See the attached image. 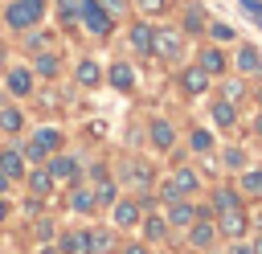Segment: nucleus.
<instances>
[{
    "instance_id": "obj_1",
    "label": "nucleus",
    "mask_w": 262,
    "mask_h": 254,
    "mask_svg": "<svg viewBox=\"0 0 262 254\" xmlns=\"http://www.w3.org/2000/svg\"><path fill=\"white\" fill-rule=\"evenodd\" d=\"M41 8H45V0H16V4L4 12V20H8L12 29H33L37 16H41Z\"/></svg>"
},
{
    "instance_id": "obj_2",
    "label": "nucleus",
    "mask_w": 262,
    "mask_h": 254,
    "mask_svg": "<svg viewBox=\"0 0 262 254\" xmlns=\"http://www.w3.org/2000/svg\"><path fill=\"white\" fill-rule=\"evenodd\" d=\"M180 49H184V41H180L176 29H151V53H160V57H180Z\"/></svg>"
},
{
    "instance_id": "obj_3",
    "label": "nucleus",
    "mask_w": 262,
    "mask_h": 254,
    "mask_svg": "<svg viewBox=\"0 0 262 254\" xmlns=\"http://www.w3.org/2000/svg\"><path fill=\"white\" fill-rule=\"evenodd\" d=\"M78 8H82V20H86L90 33H98V37L111 33V16H106V8H98V0H82Z\"/></svg>"
},
{
    "instance_id": "obj_4",
    "label": "nucleus",
    "mask_w": 262,
    "mask_h": 254,
    "mask_svg": "<svg viewBox=\"0 0 262 254\" xmlns=\"http://www.w3.org/2000/svg\"><path fill=\"white\" fill-rule=\"evenodd\" d=\"M20 160H25L20 152H4V156H0V172H4L8 180H20V176H25V164H20Z\"/></svg>"
},
{
    "instance_id": "obj_5",
    "label": "nucleus",
    "mask_w": 262,
    "mask_h": 254,
    "mask_svg": "<svg viewBox=\"0 0 262 254\" xmlns=\"http://www.w3.org/2000/svg\"><path fill=\"white\" fill-rule=\"evenodd\" d=\"M29 188H33V197H49V193H53V176H49V168H37V172L29 176Z\"/></svg>"
},
{
    "instance_id": "obj_6",
    "label": "nucleus",
    "mask_w": 262,
    "mask_h": 254,
    "mask_svg": "<svg viewBox=\"0 0 262 254\" xmlns=\"http://www.w3.org/2000/svg\"><path fill=\"white\" fill-rule=\"evenodd\" d=\"M180 82H184V90H188V94H201V90L209 86V74H205V70H184V74H180Z\"/></svg>"
},
{
    "instance_id": "obj_7",
    "label": "nucleus",
    "mask_w": 262,
    "mask_h": 254,
    "mask_svg": "<svg viewBox=\"0 0 262 254\" xmlns=\"http://www.w3.org/2000/svg\"><path fill=\"white\" fill-rule=\"evenodd\" d=\"M8 90H12V94H29V90H33V74H29V70H12V74H8Z\"/></svg>"
},
{
    "instance_id": "obj_8",
    "label": "nucleus",
    "mask_w": 262,
    "mask_h": 254,
    "mask_svg": "<svg viewBox=\"0 0 262 254\" xmlns=\"http://www.w3.org/2000/svg\"><path fill=\"white\" fill-rule=\"evenodd\" d=\"M78 172V164L70 160V156H57V160H49V176L53 180H66V176H74Z\"/></svg>"
},
{
    "instance_id": "obj_9",
    "label": "nucleus",
    "mask_w": 262,
    "mask_h": 254,
    "mask_svg": "<svg viewBox=\"0 0 262 254\" xmlns=\"http://www.w3.org/2000/svg\"><path fill=\"white\" fill-rule=\"evenodd\" d=\"M20 127H25L20 111H16V107H0V131H8V135H12V131H20Z\"/></svg>"
},
{
    "instance_id": "obj_10",
    "label": "nucleus",
    "mask_w": 262,
    "mask_h": 254,
    "mask_svg": "<svg viewBox=\"0 0 262 254\" xmlns=\"http://www.w3.org/2000/svg\"><path fill=\"white\" fill-rule=\"evenodd\" d=\"M115 221H119V225H135V221H139V205L119 201V205H115Z\"/></svg>"
},
{
    "instance_id": "obj_11",
    "label": "nucleus",
    "mask_w": 262,
    "mask_h": 254,
    "mask_svg": "<svg viewBox=\"0 0 262 254\" xmlns=\"http://www.w3.org/2000/svg\"><path fill=\"white\" fill-rule=\"evenodd\" d=\"M221 229L237 238V234L246 229V221H242V213H237V209H221Z\"/></svg>"
},
{
    "instance_id": "obj_12",
    "label": "nucleus",
    "mask_w": 262,
    "mask_h": 254,
    "mask_svg": "<svg viewBox=\"0 0 262 254\" xmlns=\"http://www.w3.org/2000/svg\"><path fill=\"white\" fill-rule=\"evenodd\" d=\"M131 45H135L139 53H151V29H147V25H135V29H131Z\"/></svg>"
},
{
    "instance_id": "obj_13",
    "label": "nucleus",
    "mask_w": 262,
    "mask_h": 254,
    "mask_svg": "<svg viewBox=\"0 0 262 254\" xmlns=\"http://www.w3.org/2000/svg\"><path fill=\"white\" fill-rule=\"evenodd\" d=\"M172 188H176V193H192V188H196V172H192V168H180V172L172 176Z\"/></svg>"
},
{
    "instance_id": "obj_14",
    "label": "nucleus",
    "mask_w": 262,
    "mask_h": 254,
    "mask_svg": "<svg viewBox=\"0 0 262 254\" xmlns=\"http://www.w3.org/2000/svg\"><path fill=\"white\" fill-rule=\"evenodd\" d=\"M66 254H90V234H70L66 238Z\"/></svg>"
},
{
    "instance_id": "obj_15",
    "label": "nucleus",
    "mask_w": 262,
    "mask_h": 254,
    "mask_svg": "<svg viewBox=\"0 0 262 254\" xmlns=\"http://www.w3.org/2000/svg\"><path fill=\"white\" fill-rule=\"evenodd\" d=\"M78 82L82 86H98V66L94 61H78Z\"/></svg>"
},
{
    "instance_id": "obj_16",
    "label": "nucleus",
    "mask_w": 262,
    "mask_h": 254,
    "mask_svg": "<svg viewBox=\"0 0 262 254\" xmlns=\"http://www.w3.org/2000/svg\"><path fill=\"white\" fill-rule=\"evenodd\" d=\"M111 82H115V86H119V90H131V82H135V74H131V70H127V66H123V61H119V66H115V70H111Z\"/></svg>"
},
{
    "instance_id": "obj_17",
    "label": "nucleus",
    "mask_w": 262,
    "mask_h": 254,
    "mask_svg": "<svg viewBox=\"0 0 262 254\" xmlns=\"http://www.w3.org/2000/svg\"><path fill=\"white\" fill-rule=\"evenodd\" d=\"M221 66H225V57H221V53H217V49H209V53H205V57H201V70H205V74H217V70H221Z\"/></svg>"
},
{
    "instance_id": "obj_18",
    "label": "nucleus",
    "mask_w": 262,
    "mask_h": 254,
    "mask_svg": "<svg viewBox=\"0 0 262 254\" xmlns=\"http://www.w3.org/2000/svg\"><path fill=\"white\" fill-rule=\"evenodd\" d=\"M151 139H156V147H172V127L168 123H156L151 127Z\"/></svg>"
},
{
    "instance_id": "obj_19",
    "label": "nucleus",
    "mask_w": 262,
    "mask_h": 254,
    "mask_svg": "<svg viewBox=\"0 0 262 254\" xmlns=\"http://www.w3.org/2000/svg\"><path fill=\"white\" fill-rule=\"evenodd\" d=\"M70 205H74V209H78V213H90V209H94V197H90V193H86V188H78V193H74V197H70Z\"/></svg>"
},
{
    "instance_id": "obj_20",
    "label": "nucleus",
    "mask_w": 262,
    "mask_h": 254,
    "mask_svg": "<svg viewBox=\"0 0 262 254\" xmlns=\"http://www.w3.org/2000/svg\"><path fill=\"white\" fill-rule=\"evenodd\" d=\"M111 246H115V242H111V234H102V229H98V234H90V254H106Z\"/></svg>"
},
{
    "instance_id": "obj_21",
    "label": "nucleus",
    "mask_w": 262,
    "mask_h": 254,
    "mask_svg": "<svg viewBox=\"0 0 262 254\" xmlns=\"http://www.w3.org/2000/svg\"><path fill=\"white\" fill-rule=\"evenodd\" d=\"M37 74L53 78V74H57V57H53V53H41V57H37Z\"/></svg>"
},
{
    "instance_id": "obj_22",
    "label": "nucleus",
    "mask_w": 262,
    "mask_h": 254,
    "mask_svg": "<svg viewBox=\"0 0 262 254\" xmlns=\"http://www.w3.org/2000/svg\"><path fill=\"white\" fill-rule=\"evenodd\" d=\"M213 119H217L221 127H233V107H229V102H217V107H213Z\"/></svg>"
},
{
    "instance_id": "obj_23",
    "label": "nucleus",
    "mask_w": 262,
    "mask_h": 254,
    "mask_svg": "<svg viewBox=\"0 0 262 254\" xmlns=\"http://www.w3.org/2000/svg\"><path fill=\"white\" fill-rule=\"evenodd\" d=\"M127 176H131V180H135L139 188H147V184H151V172H147L143 164H131V168H127Z\"/></svg>"
},
{
    "instance_id": "obj_24",
    "label": "nucleus",
    "mask_w": 262,
    "mask_h": 254,
    "mask_svg": "<svg viewBox=\"0 0 262 254\" xmlns=\"http://www.w3.org/2000/svg\"><path fill=\"white\" fill-rule=\"evenodd\" d=\"M237 66H242V70H258V66H262V57H258L254 49H242V53H237Z\"/></svg>"
},
{
    "instance_id": "obj_25",
    "label": "nucleus",
    "mask_w": 262,
    "mask_h": 254,
    "mask_svg": "<svg viewBox=\"0 0 262 254\" xmlns=\"http://www.w3.org/2000/svg\"><path fill=\"white\" fill-rule=\"evenodd\" d=\"M37 143H41V147H45V152H49V147H57V143H61V135H57V131H49V127H45V131H41V135H37Z\"/></svg>"
},
{
    "instance_id": "obj_26",
    "label": "nucleus",
    "mask_w": 262,
    "mask_h": 254,
    "mask_svg": "<svg viewBox=\"0 0 262 254\" xmlns=\"http://www.w3.org/2000/svg\"><path fill=\"white\" fill-rule=\"evenodd\" d=\"M172 221H176V225H188V221H192V209H188V205H172Z\"/></svg>"
},
{
    "instance_id": "obj_27",
    "label": "nucleus",
    "mask_w": 262,
    "mask_h": 254,
    "mask_svg": "<svg viewBox=\"0 0 262 254\" xmlns=\"http://www.w3.org/2000/svg\"><path fill=\"white\" fill-rule=\"evenodd\" d=\"M192 242H196V246H209V242H213V229H209V225H196V229H192Z\"/></svg>"
},
{
    "instance_id": "obj_28",
    "label": "nucleus",
    "mask_w": 262,
    "mask_h": 254,
    "mask_svg": "<svg viewBox=\"0 0 262 254\" xmlns=\"http://www.w3.org/2000/svg\"><path fill=\"white\" fill-rule=\"evenodd\" d=\"M250 193H262V172H246V180H242Z\"/></svg>"
},
{
    "instance_id": "obj_29",
    "label": "nucleus",
    "mask_w": 262,
    "mask_h": 254,
    "mask_svg": "<svg viewBox=\"0 0 262 254\" xmlns=\"http://www.w3.org/2000/svg\"><path fill=\"white\" fill-rule=\"evenodd\" d=\"M209 143H213L209 131H196V135H192V147H196V152H209Z\"/></svg>"
},
{
    "instance_id": "obj_30",
    "label": "nucleus",
    "mask_w": 262,
    "mask_h": 254,
    "mask_svg": "<svg viewBox=\"0 0 262 254\" xmlns=\"http://www.w3.org/2000/svg\"><path fill=\"white\" fill-rule=\"evenodd\" d=\"M94 201H102V205H111L115 201V184H98V197Z\"/></svg>"
},
{
    "instance_id": "obj_31",
    "label": "nucleus",
    "mask_w": 262,
    "mask_h": 254,
    "mask_svg": "<svg viewBox=\"0 0 262 254\" xmlns=\"http://www.w3.org/2000/svg\"><path fill=\"white\" fill-rule=\"evenodd\" d=\"M217 209H237V197L233 193H217Z\"/></svg>"
},
{
    "instance_id": "obj_32",
    "label": "nucleus",
    "mask_w": 262,
    "mask_h": 254,
    "mask_svg": "<svg viewBox=\"0 0 262 254\" xmlns=\"http://www.w3.org/2000/svg\"><path fill=\"white\" fill-rule=\"evenodd\" d=\"M147 238H164V221H160V217L147 221Z\"/></svg>"
},
{
    "instance_id": "obj_33",
    "label": "nucleus",
    "mask_w": 262,
    "mask_h": 254,
    "mask_svg": "<svg viewBox=\"0 0 262 254\" xmlns=\"http://www.w3.org/2000/svg\"><path fill=\"white\" fill-rule=\"evenodd\" d=\"M213 37H217V41H229L233 29H229V25H213Z\"/></svg>"
},
{
    "instance_id": "obj_34",
    "label": "nucleus",
    "mask_w": 262,
    "mask_h": 254,
    "mask_svg": "<svg viewBox=\"0 0 262 254\" xmlns=\"http://www.w3.org/2000/svg\"><path fill=\"white\" fill-rule=\"evenodd\" d=\"M25 156H29V160H45V147H41V143H37V139H33V143H29V152H25Z\"/></svg>"
},
{
    "instance_id": "obj_35",
    "label": "nucleus",
    "mask_w": 262,
    "mask_h": 254,
    "mask_svg": "<svg viewBox=\"0 0 262 254\" xmlns=\"http://www.w3.org/2000/svg\"><path fill=\"white\" fill-rule=\"evenodd\" d=\"M225 164H229V168H242V152L229 147V152H225Z\"/></svg>"
},
{
    "instance_id": "obj_36",
    "label": "nucleus",
    "mask_w": 262,
    "mask_h": 254,
    "mask_svg": "<svg viewBox=\"0 0 262 254\" xmlns=\"http://www.w3.org/2000/svg\"><path fill=\"white\" fill-rule=\"evenodd\" d=\"M242 8H246V12H250V16H254V20H258V25H262V8H258V4H254V0H242Z\"/></svg>"
},
{
    "instance_id": "obj_37",
    "label": "nucleus",
    "mask_w": 262,
    "mask_h": 254,
    "mask_svg": "<svg viewBox=\"0 0 262 254\" xmlns=\"http://www.w3.org/2000/svg\"><path fill=\"white\" fill-rule=\"evenodd\" d=\"M139 8H143V12H160V8H164V0H139Z\"/></svg>"
},
{
    "instance_id": "obj_38",
    "label": "nucleus",
    "mask_w": 262,
    "mask_h": 254,
    "mask_svg": "<svg viewBox=\"0 0 262 254\" xmlns=\"http://www.w3.org/2000/svg\"><path fill=\"white\" fill-rule=\"evenodd\" d=\"M98 4H102L106 12H119V8H123V0H98Z\"/></svg>"
},
{
    "instance_id": "obj_39",
    "label": "nucleus",
    "mask_w": 262,
    "mask_h": 254,
    "mask_svg": "<svg viewBox=\"0 0 262 254\" xmlns=\"http://www.w3.org/2000/svg\"><path fill=\"white\" fill-rule=\"evenodd\" d=\"M127 254H147V250L143 246H127Z\"/></svg>"
},
{
    "instance_id": "obj_40",
    "label": "nucleus",
    "mask_w": 262,
    "mask_h": 254,
    "mask_svg": "<svg viewBox=\"0 0 262 254\" xmlns=\"http://www.w3.org/2000/svg\"><path fill=\"white\" fill-rule=\"evenodd\" d=\"M4 217H8V205H4V197H0V221H4Z\"/></svg>"
},
{
    "instance_id": "obj_41",
    "label": "nucleus",
    "mask_w": 262,
    "mask_h": 254,
    "mask_svg": "<svg viewBox=\"0 0 262 254\" xmlns=\"http://www.w3.org/2000/svg\"><path fill=\"white\" fill-rule=\"evenodd\" d=\"M4 188H8V176H4V172H0V193H4Z\"/></svg>"
},
{
    "instance_id": "obj_42",
    "label": "nucleus",
    "mask_w": 262,
    "mask_h": 254,
    "mask_svg": "<svg viewBox=\"0 0 262 254\" xmlns=\"http://www.w3.org/2000/svg\"><path fill=\"white\" fill-rule=\"evenodd\" d=\"M254 254H262V238H258V242H254Z\"/></svg>"
},
{
    "instance_id": "obj_43",
    "label": "nucleus",
    "mask_w": 262,
    "mask_h": 254,
    "mask_svg": "<svg viewBox=\"0 0 262 254\" xmlns=\"http://www.w3.org/2000/svg\"><path fill=\"white\" fill-rule=\"evenodd\" d=\"M258 131H262V115H258Z\"/></svg>"
},
{
    "instance_id": "obj_44",
    "label": "nucleus",
    "mask_w": 262,
    "mask_h": 254,
    "mask_svg": "<svg viewBox=\"0 0 262 254\" xmlns=\"http://www.w3.org/2000/svg\"><path fill=\"white\" fill-rule=\"evenodd\" d=\"M258 225H262V213H258Z\"/></svg>"
},
{
    "instance_id": "obj_45",
    "label": "nucleus",
    "mask_w": 262,
    "mask_h": 254,
    "mask_svg": "<svg viewBox=\"0 0 262 254\" xmlns=\"http://www.w3.org/2000/svg\"><path fill=\"white\" fill-rule=\"evenodd\" d=\"M237 254H246V250H237Z\"/></svg>"
}]
</instances>
